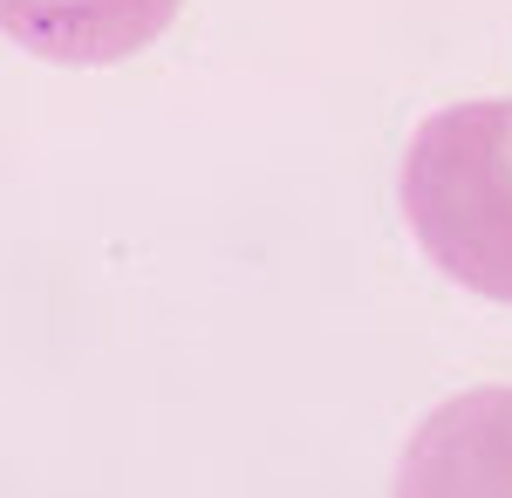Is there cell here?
<instances>
[{"mask_svg":"<svg viewBox=\"0 0 512 498\" xmlns=\"http://www.w3.org/2000/svg\"><path fill=\"white\" fill-rule=\"evenodd\" d=\"M178 0H0V35L48 62H117L158 35Z\"/></svg>","mask_w":512,"mask_h":498,"instance_id":"1","label":"cell"}]
</instances>
